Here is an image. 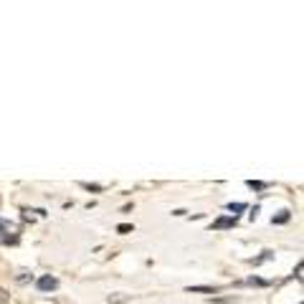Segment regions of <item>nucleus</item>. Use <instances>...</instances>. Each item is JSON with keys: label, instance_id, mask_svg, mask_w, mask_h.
<instances>
[{"label": "nucleus", "instance_id": "nucleus-1", "mask_svg": "<svg viewBox=\"0 0 304 304\" xmlns=\"http://www.w3.org/2000/svg\"><path fill=\"white\" fill-rule=\"evenodd\" d=\"M59 286V281L54 279V276H43V279H38V289L41 291H54Z\"/></svg>", "mask_w": 304, "mask_h": 304}, {"label": "nucleus", "instance_id": "nucleus-2", "mask_svg": "<svg viewBox=\"0 0 304 304\" xmlns=\"http://www.w3.org/2000/svg\"><path fill=\"white\" fill-rule=\"evenodd\" d=\"M228 226H236V218H221V221H216V228H228Z\"/></svg>", "mask_w": 304, "mask_h": 304}, {"label": "nucleus", "instance_id": "nucleus-3", "mask_svg": "<svg viewBox=\"0 0 304 304\" xmlns=\"http://www.w3.org/2000/svg\"><path fill=\"white\" fill-rule=\"evenodd\" d=\"M248 188H254V190H264V188H266V183H259V180H248Z\"/></svg>", "mask_w": 304, "mask_h": 304}, {"label": "nucleus", "instance_id": "nucleus-4", "mask_svg": "<svg viewBox=\"0 0 304 304\" xmlns=\"http://www.w3.org/2000/svg\"><path fill=\"white\" fill-rule=\"evenodd\" d=\"M188 291H213L216 294V289H211V286H188Z\"/></svg>", "mask_w": 304, "mask_h": 304}, {"label": "nucleus", "instance_id": "nucleus-5", "mask_svg": "<svg viewBox=\"0 0 304 304\" xmlns=\"http://www.w3.org/2000/svg\"><path fill=\"white\" fill-rule=\"evenodd\" d=\"M246 206L243 203H228V211H243Z\"/></svg>", "mask_w": 304, "mask_h": 304}, {"label": "nucleus", "instance_id": "nucleus-6", "mask_svg": "<svg viewBox=\"0 0 304 304\" xmlns=\"http://www.w3.org/2000/svg\"><path fill=\"white\" fill-rule=\"evenodd\" d=\"M117 231H119V233H129V231H132V226H127V223H122V226H117Z\"/></svg>", "mask_w": 304, "mask_h": 304}]
</instances>
